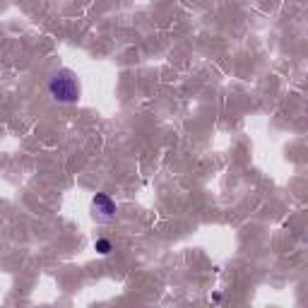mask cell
Wrapping results in <instances>:
<instances>
[{
  "mask_svg": "<svg viewBox=\"0 0 308 308\" xmlns=\"http://www.w3.org/2000/svg\"><path fill=\"white\" fill-rule=\"evenodd\" d=\"M94 250H96L99 255H109L111 250H113V246H111L109 239H96V243H94Z\"/></svg>",
  "mask_w": 308,
  "mask_h": 308,
  "instance_id": "obj_3",
  "label": "cell"
},
{
  "mask_svg": "<svg viewBox=\"0 0 308 308\" xmlns=\"http://www.w3.org/2000/svg\"><path fill=\"white\" fill-rule=\"evenodd\" d=\"M48 92L58 104H77L80 99V80L72 70H58L51 80H48Z\"/></svg>",
  "mask_w": 308,
  "mask_h": 308,
  "instance_id": "obj_1",
  "label": "cell"
},
{
  "mask_svg": "<svg viewBox=\"0 0 308 308\" xmlns=\"http://www.w3.org/2000/svg\"><path fill=\"white\" fill-rule=\"evenodd\" d=\"M92 217L96 221H116L118 217V207L106 193H96L92 198Z\"/></svg>",
  "mask_w": 308,
  "mask_h": 308,
  "instance_id": "obj_2",
  "label": "cell"
}]
</instances>
